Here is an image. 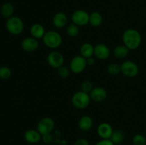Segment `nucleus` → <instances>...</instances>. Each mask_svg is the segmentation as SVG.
Here are the masks:
<instances>
[{
  "instance_id": "nucleus-1",
  "label": "nucleus",
  "mask_w": 146,
  "mask_h": 145,
  "mask_svg": "<svg viewBox=\"0 0 146 145\" xmlns=\"http://www.w3.org/2000/svg\"><path fill=\"white\" fill-rule=\"evenodd\" d=\"M123 45L131 50H135L142 44V36L141 33L134 28L125 30L122 35Z\"/></svg>"
},
{
  "instance_id": "nucleus-25",
  "label": "nucleus",
  "mask_w": 146,
  "mask_h": 145,
  "mask_svg": "<svg viewBox=\"0 0 146 145\" xmlns=\"http://www.w3.org/2000/svg\"><path fill=\"white\" fill-rule=\"evenodd\" d=\"M58 75L62 79H67L68 77L70 76V74H71V70L69 68L65 66V65H63V66L60 67L59 68H58Z\"/></svg>"
},
{
  "instance_id": "nucleus-13",
  "label": "nucleus",
  "mask_w": 146,
  "mask_h": 145,
  "mask_svg": "<svg viewBox=\"0 0 146 145\" xmlns=\"http://www.w3.org/2000/svg\"><path fill=\"white\" fill-rule=\"evenodd\" d=\"M91 100L96 102H104L107 98V91L102 87H96L93 88L89 93Z\"/></svg>"
},
{
  "instance_id": "nucleus-24",
  "label": "nucleus",
  "mask_w": 146,
  "mask_h": 145,
  "mask_svg": "<svg viewBox=\"0 0 146 145\" xmlns=\"http://www.w3.org/2000/svg\"><path fill=\"white\" fill-rule=\"evenodd\" d=\"M107 72L111 75H116L121 72V65L116 63H111L107 66Z\"/></svg>"
},
{
  "instance_id": "nucleus-28",
  "label": "nucleus",
  "mask_w": 146,
  "mask_h": 145,
  "mask_svg": "<svg viewBox=\"0 0 146 145\" xmlns=\"http://www.w3.org/2000/svg\"><path fill=\"white\" fill-rule=\"evenodd\" d=\"M93 88H94L93 83L92 82H91L90 80L83 81L82 83H81V91L86 92V93L89 94L90 92H91V91L93 90Z\"/></svg>"
},
{
  "instance_id": "nucleus-31",
  "label": "nucleus",
  "mask_w": 146,
  "mask_h": 145,
  "mask_svg": "<svg viewBox=\"0 0 146 145\" xmlns=\"http://www.w3.org/2000/svg\"><path fill=\"white\" fill-rule=\"evenodd\" d=\"M41 140H42L45 144H49L52 142V136H51V134L43 135L42 139H41Z\"/></svg>"
},
{
  "instance_id": "nucleus-6",
  "label": "nucleus",
  "mask_w": 146,
  "mask_h": 145,
  "mask_svg": "<svg viewBox=\"0 0 146 145\" xmlns=\"http://www.w3.org/2000/svg\"><path fill=\"white\" fill-rule=\"evenodd\" d=\"M86 59L83 56L76 55L71 60L69 63V68L71 72L74 74H80L84 72L87 66Z\"/></svg>"
},
{
  "instance_id": "nucleus-26",
  "label": "nucleus",
  "mask_w": 146,
  "mask_h": 145,
  "mask_svg": "<svg viewBox=\"0 0 146 145\" xmlns=\"http://www.w3.org/2000/svg\"><path fill=\"white\" fill-rule=\"evenodd\" d=\"M132 142L133 145H146V138L141 134H137L133 136Z\"/></svg>"
},
{
  "instance_id": "nucleus-11",
  "label": "nucleus",
  "mask_w": 146,
  "mask_h": 145,
  "mask_svg": "<svg viewBox=\"0 0 146 145\" xmlns=\"http://www.w3.org/2000/svg\"><path fill=\"white\" fill-rule=\"evenodd\" d=\"M111 55V50L104 44H98L94 46V55L99 60L108 59Z\"/></svg>"
},
{
  "instance_id": "nucleus-10",
  "label": "nucleus",
  "mask_w": 146,
  "mask_h": 145,
  "mask_svg": "<svg viewBox=\"0 0 146 145\" xmlns=\"http://www.w3.org/2000/svg\"><path fill=\"white\" fill-rule=\"evenodd\" d=\"M21 48L25 52L32 53L36 51L39 46L38 39L32 36L27 37L21 41Z\"/></svg>"
},
{
  "instance_id": "nucleus-8",
  "label": "nucleus",
  "mask_w": 146,
  "mask_h": 145,
  "mask_svg": "<svg viewBox=\"0 0 146 145\" xmlns=\"http://www.w3.org/2000/svg\"><path fill=\"white\" fill-rule=\"evenodd\" d=\"M89 16L90 14L85 10L78 9L73 13L71 19L72 23L78 26H84L89 24Z\"/></svg>"
},
{
  "instance_id": "nucleus-4",
  "label": "nucleus",
  "mask_w": 146,
  "mask_h": 145,
  "mask_svg": "<svg viewBox=\"0 0 146 145\" xmlns=\"http://www.w3.org/2000/svg\"><path fill=\"white\" fill-rule=\"evenodd\" d=\"M91 100L89 94L81 90L75 92L71 98V103L74 107L78 109H86L89 105Z\"/></svg>"
},
{
  "instance_id": "nucleus-19",
  "label": "nucleus",
  "mask_w": 146,
  "mask_h": 145,
  "mask_svg": "<svg viewBox=\"0 0 146 145\" xmlns=\"http://www.w3.org/2000/svg\"><path fill=\"white\" fill-rule=\"evenodd\" d=\"M130 49L127 48L125 45H117L113 50L114 56L118 59H123L125 57L128 56L129 53Z\"/></svg>"
},
{
  "instance_id": "nucleus-32",
  "label": "nucleus",
  "mask_w": 146,
  "mask_h": 145,
  "mask_svg": "<svg viewBox=\"0 0 146 145\" xmlns=\"http://www.w3.org/2000/svg\"><path fill=\"white\" fill-rule=\"evenodd\" d=\"M86 63L88 65H94L96 63V61L94 59V57H91V58H88L86 59Z\"/></svg>"
},
{
  "instance_id": "nucleus-20",
  "label": "nucleus",
  "mask_w": 146,
  "mask_h": 145,
  "mask_svg": "<svg viewBox=\"0 0 146 145\" xmlns=\"http://www.w3.org/2000/svg\"><path fill=\"white\" fill-rule=\"evenodd\" d=\"M0 12L3 17L6 18H9L10 17L13 16V14L14 12V7L12 4L9 2L4 3L1 7Z\"/></svg>"
},
{
  "instance_id": "nucleus-16",
  "label": "nucleus",
  "mask_w": 146,
  "mask_h": 145,
  "mask_svg": "<svg viewBox=\"0 0 146 145\" xmlns=\"http://www.w3.org/2000/svg\"><path fill=\"white\" fill-rule=\"evenodd\" d=\"M78 128L81 131H86L90 130L94 126V120L92 118L88 115H84L79 119L78 122Z\"/></svg>"
},
{
  "instance_id": "nucleus-29",
  "label": "nucleus",
  "mask_w": 146,
  "mask_h": 145,
  "mask_svg": "<svg viewBox=\"0 0 146 145\" xmlns=\"http://www.w3.org/2000/svg\"><path fill=\"white\" fill-rule=\"evenodd\" d=\"M95 145H115L111 139H101V140L98 141L97 143L95 144Z\"/></svg>"
},
{
  "instance_id": "nucleus-18",
  "label": "nucleus",
  "mask_w": 146,
  "mask_h": 145,
  "mask_svg": "<svg viewBox=\"0 0 146 145\" xmlns=\"http://www.w3.org/2000/svg\"><path fill=\"white\" fill-rule=\"evenodd\" d=\"M80 53L81 56L85 58L86 59L93 57L94 55V46L90 43H85L81 46Z\"/></svg>"
},
{
  "instance_id": "nucleus-15",
  "label": "nucleus",
  "mask_w": 146,
  "mask_h": 145,
  "mask_svg": "<svg viewBox=\"0 0 146 145\" xmlns=\"http://www.w3.org/2000/svg\"><path fill=\"white\" fill-rule=\"evenodd\" d=\"M52 23L55 28L60 29V28H64L67 25L68 17L65 13L61 12V11L57 12L56 14H54V17H53Z\"/></svg>"
},
{
  "instance_id": "nucleus-22",
  "label": "nucleus",
  "mask_w": 146,
  "mask_h": 145,
  "mask_svg": "<svg viewBox=\"0 0 146 145\" xmlns=\"http://www.w3.org/2000/svg\"><path fill=\"white\" fill-rule=\"evenodd\" d=\"M124 138H125V135L122 131L114 130L110 139L115 145L119 144L121 142H123V141L124 140Z\"/></svg>"
},
{
  "instance_id": "nucleus-7",
  "label": "nucleus",
  "mask_w": 146,
  "mask_h": 145,
  "mask_svg": "<svg viewBox=\"0 0 146 145\" xmlns=\"http://www.w3.org/2000/svg\"><path fill=\"white\" fill-rule=\"evenodd\" d=\"M121 72L128 78H135L139 73V68L133 61H125L121 65Z\"/></svg>"
},
{
  "instance_id": "nucleus-2",
  "label": "nucleus",
  "mask_w": 146,
  "mask_h": 145,
  "mask_svg": "<svg viewBox=\"0 0 146 145\" xmlns=\"http://www.w3.org/2000/svg\"><path fill=\"white\" fill-rule=\"evenodd\" d=\"M42 41L44 45L51 49H56L61 46L62 44V36L57 31L51 30L48 31L44 34L42 38Z\"/></svg>"
},
{
  "instance_id": "nucleus-23",
  "label": "nucleus",
  "mask_w": 146,
  "mask_h": 145,
  "mask_svg": "<svg viewBox=\"0 0 146 145\" xmlns=\"http://www.w3.org/2000/svg\"><path fill=\"white\" fill-rule=\"evenodd\" d=\"M80 29L79 26L76 24L71 23V24H68L66 27V34L68 36L70 37H74L77 36L79 34Z\"/></svg>"
},
{
  "instance_id": "nucleus-17",
  "label": "nucleus",
  "mask_w": 146,
  "mask_h": 145,
  "mask_svg": "<svg viewBox=\"0 0 146 145\" xmlns=\"http://www.w3.org/2000/svg\"><path fill=\"white\" fill-rule=\"evenodd\" d=\"M46 30L44 26L41 24L36 23V24H32L30 27V34L31 36L36 39H40L44 37V34H46Z\"/></svg>"
},
{
  "instance_id": "nucleus-30",
  "label": "nucleus",
  "mask_w": 146,
  "mask_h": 145,
  "mask_svg": "<svg viewBox=\"0 0 146 145\" xmlns=\"http://www.w3.org/2000/svg\"><path fill=\"white\" fill-rule=\"evenodd\" d=\"M74 145H90L88 140L84 138H79L75 142Z\"/></svg>"
},
{
  "instance_id": "nucleus-21",
  "label": "nucleus",
  "mask_w": 146,
  "mask_h": 145,
  "mask_svg": "<svg viewBox=\"0 0 146 145\" xmlns=\"http://www.w3.org/2000/svg\"><path fill=\"white\" fill-rule=\"evenodd\" d=\"M103 16L98 11H93L89 16V24L93 27H98L102 24Z\"/></svg>"
},
{
  "instance_id": "nucleus-12",
  "label": "nucleus",
  "mask_w": 146,
  "mask_h": 145,
  "mask_svg": "<svg viewBox=\"0 0 146 145\" xmlns=\"http://www.w3.org/2000/svg\"><path fill=\"white\" fill-rule=\"evenodd\" d=\"M113 131L112 126L107 122L99 124L97 127V134L103 139H110Z\"/></svg>"
},
{
  "instance_id": "nucleus-14",
  "label": "nucleus",
  "mask_w": 146,
  "mask_h": 145,
  "mask_svg": "<svg viewBox=\"0 0 146 145\" xmlns=\"http://www.w3.org/2000/svg\"><path fill=\"white\" fill-rule=\"evenodd\" d=\"M24 139L29 144H37L42 139V135L37 129H29L24 132Z\"/></svg>"
},
{
  "instance_id": "nucleus-27",
  "label": "nucleus",
  "mask_w": 146,
  "mask_h": 145,
  "mask_svg": "<svg viewBox=\"0 0 146 145\" xmlns=\"http://www.w3.org/2000/svg\"><path fill=\"white\" fill-rule=\"evenodd\" d=\"M11 76V71L9 68L6 66L0 67V78L7 80Z\"/></svg>"
},
{
  "instance_id": "nucleus-9",
  "label": "nucleus",
  "mask_w": 146,
  "mask_h": 145,
  "mask_svg": "<svg viewBox=\"0 0 146 145\" xmlns=\"http://www.w3.org/2000/svg\"><path fill=\"white\" fill-rule=\"evenodd\" d=\"M47 63L53 68L58 69L64 64V57L61 53L56 51L50 52L47 55Z\"/></svg>"
},
{
  "instance_id": "nucleus-3",
  "label": "nucleus",
  "mask_w": 146,
  "mask_h": 145,
  "mask_svg": "<svg viewBox=\"0 0 146 145\" xmlns=\"http://www.w3.org/2000/svg\"><path fill=\"white\" fill-rule=\"evenodd\" d=\"M6 28L11 35H20L24 30V21L20 17L13 16L7 18L6 21Z\"/></svg>"
},
{
  "instance_id": "nucleus-5",
  "label": "nucleus",
  "mask_w": 146,
  "mask_h": 145,
  "mask_svg": "<svg viewBox=\"0 0 146 145\" xmlns=\"http://www.w3.org/2000/svg\"><path fill=\"white\" fill-rule=\"evenodd\" d=\"M55 127V122L52 118L45 117L40 119L36 125V129L41 135L51 134Z\"/></svg>"
}]
</instances>
